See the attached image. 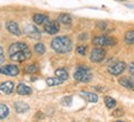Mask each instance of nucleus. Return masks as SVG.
<instances>
[{"label":"nucleus","mask_w":134,"mask_h":122,"mask_svg":"<svg viewBox=\"0 0 134 122\" xmlns=\"http://www.w3.org/2000/svg\"><path fill=\"white\" fill-rule=\"evenodd\" d=\"M5 59V56H4V49L0 47V63H3Z\"/></svg>","instance_id":"obj_27"},{"label":"nucleus","mask_w":134,"mask_h":122,"mask_svg":"<svg viewBox=\"0 0 134 122\" xmlns=\"http://www.w3.org/2000/svg\"><path fill=\"white\" fill-rule=\"evenodd\" d=\"M76 52H77V54H80V56H85L86 46H79V47L76 48Z\"/></svg>","instance_id":"obj_26"},{"label":"nucleus","mask_w":134,"mask_h":122,"mask_svg":"<svg viewBox=\"0 0 134 122\" xmlns=\"http://www.w3.org/2000/svg\"><path fill=\"white\" fill-rule=\"evenodd\" d=\"M9 116V107L4 104H0V120Z\"/></svg>","instance_id":"obj_24"},{"label":"nucleus","mask_w":134,"mask_h":122,"mask_svg":"<svg viewBox=\"0 0 134 122\" xmlns=\"http://www.w3.org/2000/svg\"><path fill=\"white\" fill-rule=\"evenodd\" d=\"M119 84L127 89H134V83L130 80L129 78H121L119 79Z\"/></svg>","instance_id":"obj_19"},{"label":"nucleus","mask_w":134,"mask_h":122,"mask_svg":"<svg viewBox=\"0 0 134 122\" xmlns=\"http://www.w3.org/2000/svg\"><path fill=\"white\" fill-rule=\"evenodd\" d=\"M33 21L37 25H44L47 21H49V19L44 14H35L33 15Z\"/></svg>","instance_id":"obj_16"},{"label":"nucleus","mask_w":134,"mask_h":122,"mask_svg":"<svg viewBox=\"0 0 134 122\" xmlns=\"http://www.w3.org/2000/svg\"><path fill=\"white\" fill-rule=\"evenodd\" d=\"M58 21L63 25H70L71 24V16L69 14H60L58 16Z\"/></svg>","instance_id":"obj_18"},{"label":"nucleus","mask_w":134,"mask_h":122,"mask_svg":"<svg viewBox=\"0 0 134 122\" xmlns=\"http://www.w3.org/2000/svg\"><path fill=\"white\" fill-rule=\"evenodd\" d=\"M51 46L58 53H69L73 48V42L68 36H58L52 40Z\"/></svg>","instance_id":"obj_1"},{"label":"nucleus","mask_w":134,"mask_h":122,"mask_svg":"<svg viewBox=\"0 0 134 122\" xmlns=\"http://www.w3.org/2000/svg\"><path fill=\"white\" fill-rule=\"evenodd\" d=\"M46 83H47L48 86H57V85H60L62 83H63V80H60V79L57 77L55 78H47Z\"/></svg>","instance_id":"obj_20"},{"label":"nucleus","mask_w":134,"mask_h":122,"mask_svg":"<svg viewBox=\"0 0 134 122\" xmlns=\"http://www.w3.org/2000/svg\"><path fill=\"white\" fill-rule=\"evenodd\" d=\"M24 33H25V35H26L27 37L32 38V40H38V38H41V31L37 29L35 25H31V24L25 25V27H24Z\"/></svg>","instance_id":"obj_4"},{"label":"nucleus","mask_w":134,"mask_h":122,"mask_svg":"<svg viewBox=\"0 0 134 122\" xmlns=\"http://www.w3.org/2000/svg\"><path fill=\"white\" fill-rule=\"evenodd\" d=\"M74 79L76 81H81V83H89L92 79V73L87 67L80 65L74 72Z\"/></svg>","instance_id":"obj_2"},{"label":"nucleus","mask_w":134,"mask_h":122,"mask_svg":"<svg viewBox=\"0 0 134 122\" xmlns=\"http://www.w3.org/2000/svg\"><path fill=\"white\" fill-rule=\"evenodd\" d=\"M80 96L84 98L86 101H89V102H97V100H98L97 95L93 93H90V91H81Z\"/></svg>","instance_id":"obj_14"},{"label":"nucleus","mask_w":134,"mask_h":122,"mask_svg":"<svg viewBox=\"0 0 134 122\" xmlns=\"http://www.w3.org/2000/svg\"><path fill=\"white\" fill-rule=\"evenodd\" d=\"M14 106H15L16 112H19V114H25V112L29 111V109H30V106L27 105L26 102H22V101H16L14 104Z\"/></svg>","instance_id":"obj_15"},{"label":"nucleus","mask_w":134,"mask_h":122,"mask_svg":"<svg viewBox=\"0 0 134 122\" xmlns=\"http://www.w3.org/2000/svg\"><path fill=\"white\" fill-rule=\"evenodd\" d=\"M0 73L4 74V75H9V77H17L19 73H20V70H19V68H17L16 65L8 64L0 68Z\"/></svg>","instance_id":"obj_8"},{"label":"nucleus","mask_w":134,"mask_h":122,"mask_svg":"<svg viewBox=\"0 0 134 122\" xmlns=\"http://www.w3.org/2000/svg\"><path fill=\"white\" fill-rule=\"evenodd\" d=\"M124 41L127 45H134V30H129L124 36Z\"/></svg>","instance_id":"obj_22"},{"label":"nucleus","mask_w":134,"mask_h":122,"mask_svg":"<svg viewBox=\"0 0 134 122\" xmlns=\"http://www.w3.org/2000/svg\"><path fill=\"white\" fill-rule=\"evenodd\" d=\"M105 104L108 109H114V107H116V100L110 98V96H106L105 98Z\"/></svg>","instance_id":"obj_25"},{"label":"nucleus","mask_w":134,"mask_h":122,"mask_svg":"<svg viewBox=\"0 0 134 122\" xmlns=\"http://www.w3.org/2000/svg\"><path fill=\"white\" fill-rule=\"evenodd\" d=\"M14 90V83L12 81H4L0 84V94L4 95H10Z\"/></svg>","instance_id":"obj_11"},{"label":"nucleus","mask_w":134,"mask_h":122,"mask_svg":"<svg viewBox=\"0 0 134 122\" xmlns=\"http://www.w3.org/2000/svg\"><path fill=\"white\" fill-rule=\"evenodd\" d=\"M35 52H36L37 54H40V56L44 54V53H46V46L43 45L42 42L36 43V45H35Z\"/></svg>","instance_id":"obj_23"},{"label":"nucleus","mask_w":134,"mask_h":122,"mask_svg":"<svg viewBox=\"0 0 134 122\" xmlns=\"http://www.w3.org/2000/svg\"><path fill=\"white\" fill-rule=\"evenodd\" d=\"M27 49H30V48L25 42H15V43H12V45L9 47V54L19 52V51H27Z\"/></svg>","instance_id":"obj_10"},{"label":"nucleus","mask_w":134,"mask_h":122,"mask_svg":"<svg viewBox=\"0 0 134 122\" xmlns=\"http://www.w3.org/2000/svg\"><path fill=\"white\" fill-rule=\"evenodd\" d=\"M129 72H130V74H132V75L134 77V62L129 65Z\"/></svg>","instance_id":"obj_30"},{"label":"nucleus","mask_w":134,"mask_h":122,"mask_svg":"<svg viewBox=\"0 0 134 122\" xmlns=\"http://www.w3.org/2000/svg\"><path fill=\"white\" fill-rule=\"evenodd\" d=\"M6 29L11 35H15V36H21V30L19 27V25L15 22V21H9L6 24Z\"/></svg>","instance_id":"obj_12"},{"label":"nucleus","mask_w":134,"mask_h":122,"mask_svg":"<svg viewBox=\"0 0 134 122\" xmlns=\"http://www.w3.org/2000/svg\"><path fill=\"white\" fill-rule=\"evenodd\" d=\"M92 43L97 47H108V46H114L116 45V40L110 36L106 35H101V36L95 37L92 40Z\"/></svg>","instance_id":"obj_3"},{"label":"nucleus","mask_w":134,"mask_h":122,"mask_svg":"<svg viewBox=\"0 0 134 122\" xmlns=\"http://www.w3.org/2000/svg\"><path fill=\"white\" fill-rule=\"evenodd\" d=\"M105 57H106V52L105 49H102L101 47L93 48L91 51V53H90V59L93 63H100V62H102L105 59Z\"/></svg>","instance_id":"obj_6"},{"label":"nucleus","mask_w":134,"mask_h":122,"mask_svg":"<svg viewBox=\"0 0 134 122\" xmlns=\"http://www.w3.org/2000/svg\"><path fill=\"white\" fill-rule=\"evenodd\" d=\"M43 26H44V31L49 35H55L59 31V25L55 21H47Z\"/></svg>","instance_id":"obj_9"},{"label":"nucleus","mask_w":134,"mask_h":122,"mask_svg":"<svg viewBox=\"0 0 134 122\" xmlns=\"http://www.w3.org/2000/svg\"><path fill=\"white\" fill-rule=\"evenodd\" d=\"M70 102H71V98H65L64 100H63V104H64V105H69Z\"/></svg>","instance_id":"obj_29"},{"label":"nucleus","mask_w":134,"mask_h":122,"mask_svg":"<svg viewBox=\"0 0 134 122\" xmlns=\"http://www.w3.org/2000/svg\"><path fill=\"white\" fill-rule=\"evenodd\" d=\"M126 69V63L124 62H116L114 64H111L108 67V73L111 75H114V77H118L124 72Z\"/></svg>","instance_id":"obj_7"},{"label":"nucleus","mask_w":134,"mask_h":122,"mask_svg":"<svg viewBox=\"0 0 134 122\" xmlns=\"http://www.w3.org/2000/svg\"><path fill=\"white\" fill-rule=\"evenodd\" d=\"M29 58H31V51L30 49H27V51H19V52L10 54V59L12 62H19V63L27 61Z\"/></svg>","instance_id":"obj_5"},{"label":"nucleus","mask_w":134,"mask_h":122,"mask_svg":"<svg viewBox=\"0 0 134 122\" xmlns=\"http://www.w3.org/2000/svg\"><path fill=\"white\" fill-rule=\"evenodd\" d=\"M55 77L59 78L60 80H66L68 78H69V74H68V72H66V69H64V68H59V69L55 70Z\"/></svg>","instance_id":"obj_17"},{"label":"nucleus","mask_w":134,"mask_h":122,"mask_svg":"<svg viewBox=\"0 0 134 122\" xmlns=\"http://www.w3.org/2000/svg\"><path fill=\"white\" fill-rule=\"evenodd\" d=\"M112 115H113V116H117V117H118V116H121V115H123V110H121V109H118V110H116Z\"/></svg>","instance_id":"obj_28"},{"label":"nucleus","mask_w":134,"mask_h":122,"mask_svg":"<svg viewBox=\"0 0 134 122\" xmlns=\"http://www.w3.org/2000/svg\"><path fill=\"white\" fill-rule=\"evenodd\" d=\"M38 72V65L36 63H32V64H29L26 65V68H25V73L26 74H35Z\"/></svg>","instance_id":"obj_21"},{"label":"nucleus","mask_w":134,"mask_h":122,"mask_svg":"<svg viewBox=\"0 0 134 122\" xmlns=\"http://www.w3.org/2000/svg\"><path fill=\"white\" fill-rule=\"evenodd\" d=\"M16 91L19 95H31V94H32V89H31L30 86H27L26 84H24V83H20V84L17 85Z\"/></svg>","instance_id":"obj_13"}]
</instances>
